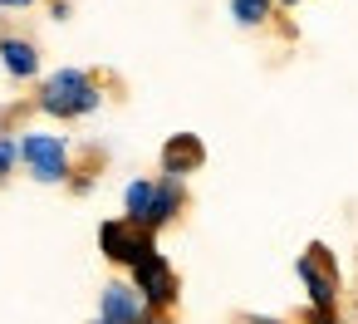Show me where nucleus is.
<instances>
[{"label": "nucleus", "instance_id": "f3484780", "mask_svg": "<svg viewBox=\"0 0 358 324\" xmlns=\"http://www.w3.org/2000/svg\"><path fill=\"white\" fill-rule=\"evenodd\" d=\"M94 324H103V319H94Z\"/></svg>", "mask_w": 358, "mask_h": 324}, {"label": "nucleus", "instance_id": "4468645a", "mask_svg": "<svg viewBox=\"0 0 358 324\" xmlns=\"http://www.w3.org/2000/svg\"><path fill=\"white\" fill-rule=\"evenodd\" d=\"M30 6H40V0H0V10H30Z\"/></svg>", "mask_w": 358, "mask_h": 324}, {"label": "nucleus", "instance_id": "f03ea898", "mask_svg": "<svg viewBox=\"0 0 358 324\" xmlns=\"http://www.w3.org/2000/svg\"><path fill=\"white\" fill-rule=\"evenodd\" d=\"M20 162H25V172H30L35 182H45V187L69 182V172H74L69 138H64V133H45V128L20 133Z\"/></svg>", "mask_w": 358, "mask_h": 324}, {"label": "nucleus", "instance_id": "423d86ee", "mask_svg": "<svg viewBox=\"0 0 358 324\" xmlns=\"http://www.w3.org/2000/svg\"><path fill=\"white\" fill-rule=\"evenodd\" d=\"M99 319L103 324H157V314L143 304V295L128 280H108L99 290Z\"/></svg>", "mask_w": 358, "mask_h": 324}, {"label": "nucleus", "instance_id": "1a4fd4ad", "mask_svg": "<svg viewBox=\"0 0 358 324\" xmlns=\"http://www.w3.org/2000/svg\"><path fill=\"white\" fill-rule=\"evenodd\" d=\"M0 69H6L10 79H20V84L40 79V50H35V40H25V35H0Z\"/></svg>", "mask_w": 358, "mask_h": 324}, {"label": "nucleus", "instance_id": "ddd939ff", "mask_svg": "<svg viewBox=\"0 0 358 324\" xmlns=\"http://www.w3.org/2000/svg\"><path fill=\"white\" fill-rule=\"evenodd\" d=\"M304 324H338V309H319V304H309V309H304Z\"/></svg>", "mask_w": 358, "mask_h": 324}, {"label": "nucleus", "instance_id": "39448f33", "mask_svg": "<svg viewBox=\"0 0 358 324\" xmlns=\"http://www.w3.org/2000/svg\"><path fill=\"white\" fill-rule=\"evenodd\" d=\"M294 275L304 280L309 304H319V309H334V304H338V265H334V251H329V246L314 241V246L294 260Z\"/></svg>", "mask_w": 358, "mask_h": 324}, {"label": "nucleus", "instance_id": "f8f14e48", "mask_svg": "<svg viewBox=\"0 0 358 324\" xmlns=\"http://www.w3.org/2000/svg\"><path fill=\"white\" fill-rule=\"evenodd\" d=\"M20 167V138L15 133H0V182Z\"/></svg>", "mask_w": 358, "mask_h": 324}, {"label": "nucleus", "instance_id": "dca6fc26", "mask_svg": "<svg viewBox=\"0 0 358 324\" xmlns=\"http://www.w3.org/2000/svg\"><path fill=\"white\" fill-rule=\"evenodd\" d=\"M275 6H285V10H294V6H299V0H275Z\"/></svg>", "mask_w": 358, "mask_h": 324}, {"label": "nucleus", "instance_id": "2eb2a0df", "mask_svg": "<svg viewBox=\"0 0 358 324\" xmlns=\"http://www.w3.org/2000/svg\"><path fill=\"white\" fill-rule=\"evenodd\" d=\"M50 15H55V20H69V0H55V6H50Z\"/></svg>", "mask_w": 358, "mask_h": 324}, {"label": "nucleus", "instance_id": "f257e3e1", "mask_svg": "<svg viewBox=\"0 0 358 324\" xmlns=\"http://www.w3.org/2000/svg\"><path fill=\"white\" fill-rule=\"evenodd\" d=\"M40 113L59 118V123H74V118H89L99 113L103 94H99V79L89 69H55L45 84H40Z\"/></svg>", "mask_w": 358, "mask_h": 324}, {"label": "nucleus", "instance_id": "6e6552de", "mask_svg": "<svg viewBox=\"0 0 358 324\" xmlns=\"http://www.w3.org/2000/svg\"><path fill=\"white\" fill-rule=\"evenodd\" d=\"M182 206H187V187H182L177 177H152V202H148L143 226L157 236V231H167V226L182 216Z\"/></svg>", "mask_w": 358, "mask_h": 324}, {"label": "nucleus", "instance_id": "7ed1b4c3", "mask_svg": "<svg viewBox=\"0 0 358 324\" xmlns=\"http://www.w3.org/2000/svg\"><path fill=\"white\" fill-rule=\"evenodd\" d=\"M128 285L143 295V304L162 319L172 304H177V295H182V280H177V270H172V260L162 255V251H148L133 270H128Z\"/></svg>", "mask_w": 358, "mask_h": 324}, {"label": "nucleus", "instance_id": "9d476101", "mask_svg": "<svg viewBox=\"0 0 358 324\" xmlns=\"http://www.w3.org/2000/svg\"><path fill=\"white\" fill-rule=\"evenodd\" d=\"M275 15V0H231V20L241 30H260Z\"/></svg>", "mask_w": 358, "mask_h": 324}, {"label": "nucleus", "instance_id": "0eeeda50", "mask_svg": "<svg viewBox=\"0 0 358 324\" xmlns=\"http://www.w3.org/2000/svg\"><path fill=\"white\" fill-rule=\"evenodd\" d=\"M201 167H206V143H201L196 133H172V138L162 143V177L187 182V177L201 172Z\"/></svg>", "mask_w": 358, "mask_h": 324}, {"label": "nucleus", "instance_id": "20e7f679", "mask_svg": "<svg viewBox=\"0 0 358 324\" xmlns=\"http://www.w3.org/2000/svg\"><path fill=\"white\" fill-rule=\"evenodd\" d=\"M99 251H103V260H113V265L133 270L148 251H157V236H152L148 226L128 221V216H108V221L99 226Z\"/></svg>", "mask_w": 358, "mask_h": 324}, {"label": "nucleus", "instance_id": "9b49d317", "mask_svg": "<svg viewBox=\"0 0 358 324\" xmlns=\"http://www.w3.org/2000/svg\"><path fill=\"white\" fill-rule=\"evenodd\" d=\"M148 202H152V177H133V182L123 187V216L143 226V216H148Z\"/></svg>", "mask_w": 358, "mask_h": 324}]
</instances>
